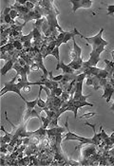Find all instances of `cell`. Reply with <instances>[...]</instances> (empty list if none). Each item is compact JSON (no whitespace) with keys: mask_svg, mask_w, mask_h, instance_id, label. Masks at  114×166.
Segmentation results:
<instances>
[{"mask_svg":"<svg viewBox=\"0 0 114 166\" xmlns=\"http://www.w3.org/2000/svg\"><path fill=\"white\" fill-rule=\"evenodd\" d=\"M32 33H33V40H38V39H42V38L45 36L42 35V31L40 30H38L37 28H33V31H32Z\"/></svg>","mask_w":114,"mask_h":166,"instance_id":"obj_18","label":"cell"},{"mask_svg":"<svg viewBox=\"0 0 114 166\" xmlns=\"http://www.w3.org/2000/svg\"><path fill=\"white\" fill-rule=\"evenodd\" d=\"M27 1H28V0H15V2H17L19 4H22V5H25L27 3Z\"/></svg>","mask_w":114,"mask_h":166,"instance_id":"obj_35","label":"cell"},{"mask_svg":"<svg viewBox=\"0 0 114 166\" xmlns=\"http://www.w3.org/2000/svg\"><path fill=\"white\" fill-rule=\"evenodd\" d=\"M12 44H14L15 49H17V50H22L24 48V45H23V43L20 40H15Z\"/></svg>","mask_w":114,"mask_h":166,"instance_id":"obj_23","label":"cell"},{"mask_svg":"<svg viewBox=\"0 0 114 166\" xmlns=\"http://www.w3.org/2000/svg\"><path fill=\"white\" fill-rule=\"evenodd\" d=\"M9 27H11L10 24H8V23H2V24H1V27H0V32L4 31L7 30Z\"/></svg>","mask_w":114,"mask_h":166,"instance_id":"obj_30","label":"cell"},{"mask_svg":"<svg viewBox=\"0 0 114 166\" xmlns=\"http://www.w3.org/2000/svg\"><path fill=\"white\" fill-rule=\"evenodd\" d=\"M103 32H104V29L102 28L100 30L99 33L96 34L95 36L92 37H85L82 36V38L92 46V50L91 52V58L87 61H84L82 68H86L87 67H96V65L98 64V62L101 60V54L105 50L106 46L108 45V42L105 41L103 39Z\"/></svg>","mask_w":114,"mask_h":166,"instance_id":"obj_1","label":"cell"},{"mask_svg":"<svg viewBox=\"0 0 114 166\" xmlns=\"http://www.w3.org/2000/svg\"><path fill=\"white\" fill-rule=\"evenodd\" d=\"M23 91L25 93H29L31 91V85H26L24 88H23Z\"/></svg>","mask_w":114,"mask_h":166,"instance_id":"obj_34","label":"cell"},{"mask_svg":"<svg viewBox=\"0 0 114 166\" xmlns=\"http://www.w3.org/2000/svg\"><path fill=\"white\" fill-rule=\"evenodd\" d=\"M62 69L63 70V73H70V74H72V73H75L76 71L71 68L69 65H66V64H64L62 61L60 62V65L59 66H56V70L58 69Z\"/></svg>","mask_w":114,"mask_h":166,"instance_id":"obj_13","label":"cell"},{"mask_svg":"<svg viewBox=\"0 0 114 166\" xmlns=\"http://www.w3.org/2000/svg\"><path fill=\"white\" fill-rule=\"evenodd\" d=\"M110 110H111V111H114V103H113V105L110 106Z\"/></svg>","mask_w":114,"mask_h":166,"instance_id":"obj_39","label":"cell"},{"mask_svg":"<svg viewBox=\"0 0 114 166\" xmlns=\"http://www.w3.org/2000/svg\"><path fill=\"white\" fill-rule=\"evenodd\" d=\"M109 139H110V142H111V143L114 145V132L111 134V136H109Z\"/></svg>","mask_w":114,"mask_h":166,"instance_id":"obj_36","label":"cell"},{"mask_svg":"<svg viewBox=\"0 0 114 166\" xmlns=\"http://www.w3.org/2000/svg\"><path fill=\"white\" fill-rule=\"evenodd\" d=\"M5 2H6V3H7V2H8V0H5Z\"/></svg>","mask_w":114,"mask_h":166,"instance_id":"obj_41","label":"cell"},{"mask_svg":"<svg viewBox=\"0 0 114 166\" xmlns=\"http://www.w3.org/2000/svg\"><path fill=\"white\" fill-rule=\"evenodd\" d=\"M108 15H114V5H108Z\"/></svg>","mask_w":114,"mask_h":166,"instance_id":"obj_28","label":"cell"},{"mask_svg":"<svg viewBox=\"0 0 114 166\" xmlns=\"http://www.w3.org/2000/svg\"><path fill=\"white\" fill-rule=\"evenodd\" d=\"M42 17H43L42 15H40L39 14H37L36 11H34V10H30L28 14L22 15V16L20 17V19H23V20H24L23 25H24V26H26V24H27L29 21H31V20H38V19H40V18H42Z\"/></svg>","mask_w":114,"mask_h":166,"instance_id":"obj_7","label":"cell"},{"mask_svg":"<svg viewBox=\"0 0 114 166\" xmlns=\"http://www.w3.org/2000/svg\"><path fill=\"white\" fill-rule=\"evenodd\" d=\"M104 62H105V64L107 65V67H106L105 69L109 72L110 76H112V73H113V71H114V61H109V60H108V59H105Z\"/></svg>","mask_w":114,"mask_h":166,"instance_id":"obj_17","label":"cell"},{"mask_svg":"<svg viewBox=\"0 0 114 166\" xmlns=\"http://www.w3.org/2000/svg\"><path fill=\"white\" fill-rule=\"evenodd\" d=\"M66 33H67V31H62V32H60V33L57 35V38H56L57 47H60V46H61V44H63V40H64V38H65Z\"/></svg>","mask_w":114,"mask_h":166,"instance_id":"obj_19","label":"cell"},{"mask_svg":"<svg viewBox=\"0 0 114 166\" xmlns=\"http://www.w3.org/2000/svg\"><path fill=\"white\" fill-rule=\"evenodd\" d=\"M11 8L16 10L19 12V14L22 15L28 14V12L30 11V10H29L26 6H25V5H22V4H19V3H17V2H15L14 5H11ZM22 15H21V16H22ZM21 16H20V17H21ZM20 17H19V18H20Z\"/></svg>","mask_w":114,"mask_h":166,"instance_id":"obj_11","label":"cell"},{"mask_svg":"<svg viewBox=\"0 0 114 166\" xmlns=\"http://www.w3.org/2000/svg\"><path fill=\"white\" fill-rule=\"evenodd\" d=\"M17 63L19 64L20 66H22V67H25L27 65V63H26V61H25L23 58H21V57H19L18 58V60H17Z\"/></svg>","mask_w":114,"mask_h":166,"instance_id":"obj_33","label":"cell"},{"mask_svg":"<svg viewBox=\"0 0 114 166\" xmlns=\"http://www.w3.org/2000/svg\"><path fill=\"white\" fill-rule=\"evenodd\" d=\"M10 15H11V19H14V20H15V18H17V17L20 16V14H19V12H18L16 10L11 9V12H10Z\"/></svg>","mask_w":114,"mask_h":166,"instance_id":"obj_25","label":"cell"},{"mask_svg":"<svg viewBox=\"0 0 114 166\" xmlns=\"http://www.w3.org/2000/svg\"><path fill=\"white\" fill-rule=\"evenodd\" d=\"M96 115L95 112H88V113H86V114H83L82 116L80 117V119H90V118H92Z\"/></svg>","mask_w":114,"mask_h":166,"instance_id":"obj_26","label":"cell"},{"mask_svg":"<svg viewBox=\"0 0 114 166\" xmlns=\"http://www.w3.org/2000/svg\"><path fill=\"white\" fill-rule=\"evenodd\" d=\"M73 41V50L71 52V58H72V61H78V62H81L83 63V59H82V56H81V53H82V48L76 44V41H75V38L72 39Z\"/></svg>","mask_w":114,"mask_h":166,"instance_id":"obj_6","label":"cell"},{"mask_svg":"<svg viewBox=\"0 0 114 166\" xmlns=\"http://www.w3.org/2000/svg\"><path fill=\"white\" fill-rule=\"evenodd\" d=\"M64 142H68V140H78V142L82 143H87V144H94L95 145V140L93 138H86V137H81L76 135L69 130V132L64 136Z\"/></svg>","mask_w":114,"mask_h":166,"instance_id":"obj_4","label":"cell"},{"mask_svg":"<svg viewBox=\"0 0 114 166\" xmlns=\"http://www.w3.org/2000/svg\"><path fill=\"white\" fill-rule=\"evenodd\" d=\"M41 122H43V126L45 127V128H48L49 127V124L50 122V120L48 118V117H41Z\"/></svg>","mask_w":114,"mask_h":166,"instance_id":"obj_27","label":"cell"},{"mask_svg":"<svg viewBox=\"0 0 114 166\" xmlns=\"http://www.w3.org/2000/svg\"><path fill=\"white\" fill-rule=\"evenodd\" d=\"M16 79H17V75H15V77L12 78L11 81L6 82V83L4 84V86H3L2 89H1V92H0V96L2 97V96H3L5 93H7V92H15V93H16L18 96H20L23 101L26 100V99L23 97V95L21 94V89L24 88L27 85L25 84V83H23V82H18L17 84H15V80H16Z\"/></svg>","mask_w":114,"mask_h":166,"instance_id":"obj_2","label":"cell"},{"mask_svg":"<svg viewBox=\"0 0 114 166\" xmlns=\"http://www.w3.org/2000/svg\"><path fill=\"white\" fill-rule=\"evenodd\" d=\"M25 6H26L30 10H32L35 8V4L32 3V2H31V1H27V3L25 4Z\"/></svg>","mask_w":114,"mask_h":166,"instance_id":"obj_29","label":"cell"},{"mask_svg":"<svg viewBox=\"0 0 114 166\" xmlns=\"http://www.w3.org/2000/svg\"><path fill=\"white\" fill-rule=\"evenodd\" d=\"M37 99L33 100V101H27V100H24L25 104H26V112L32 110L36 106H37Z\"/></svg>","mask_w":114,"mask_h":166,"instance_id":"obj_16","label":"cell"},{"mask_svg":"<svg viewBox=\"0 0 114 166\" xmlns=\"http://www.w3.org/2000/svg\"><path fill=\"white\" fill-rule=\"evenodd\" d=\"M73 106L75 107L76 110H78L79 108L81 107H84V106H94L93 104H91V103H87V101L85 102H80V101H73Z\"/></svg>","mask_w":114,"mask_h":166,"instance_id":"obj_15","label":"cell"},{"mask_svg":"<svg viewBox=\"0 0 114 166\" xmlns=\"http://www.w3.org/2000/svg\"><path fill=\"white\" fill-rule=\"evenodd\" d=\"M50 55H53L55 58H56V60H57V66H59L60 65V55H59V47H56L53 52H52V54Z\"/></svg>","mask_w":114,"mask_h":166,"instance_id":"obj_20","label":"cell"},{"mask_svg":"<svg viewBox=\"0 0 114 166\" xmlns=\"http://www.w3.org/2000/svg\"><path fill=\"white\" fill-rule=\"evenodd\" d=\"M23 156H24V155H23V152H21V153H19V155L17 156V159H18V160H20V159H23V158H24Z\"/></svg>","mask_w":114,"mask_h":166,"instance_id":"obj_37","label":"cell"},{"mask_svg":"<svg viewBox=\"0 0 114 166\" xmlns=\"http://www.w3.org/2000/svg\"><path fill=\"white\" fill-rule=\"evenodd\" d=\"M67 165H81V163L80 162H78V161H74V160H68V161H67Z\"/></svg>","mask_w":114,"mask_h":166,"instance_id":"obj_32","label":"cell"},{"mask_svg":"<svg viewBox=\"0 0 114 166\" xmlns=\"http://www.w3.org/2000/svg\"><path fill=\"white\" fill-rule=\"evenodd\" d=\"M50 1H53V0H50Z\"/></svg>","mask_w":114,"mask_h":166,"instance_id":"obj_42","label":"cell"},{"mask_svg":"<svg viewBox=\"0 0 114 166\" xmlns=\"http://www.w3.org/2000/svg\"><path fill=\"white\" fill-rule=\"evenodd\" d=\"M110 54H111V58H112V60L114 61V49H113L112 52H110Z\"/></svg>","mask_w":114,"mask_h":166,"instance_id":"obj_38","label":"cell"},{"mask_svg":"<svg viewBox=\"0 0 114 166\" xmlns=\"http://www.w3.org/2000/svg\"><path fill=\"white\" fill-rule=\"evenodd\" d=\"M76 35H79V36H83L77 30H76V28L74 27L73 31H67L66 35H65V38H64V40H63V44H66L68 43L70 39H73V38L76 36Z\"/></svg>","mask_w":114,"mask_h":166,"instance_id":"obj_12","label":"cell"},{"mask_svg":"<svg viewBox=\"0 0 114 166\" xmlns=\"http://www.w3.org/2000/svg\"><path fill=\"white\" fill-rule=\"evenodd\" d=\"M104 88V94L102 95V98H106L107 99V103H109L113 94H114V88L112 87L110 82H109V79L108 81V83L106 84V85L103 87Z\"/></svg>","mask_w":114,"mask_h":166,"instance_id":"obj_8","label":"cell"},{"mask_svg":"<svg viewBox=\"0 0 114 166\" xmlns=\"http://www.w3.org/2000/svg\"><path fill=\"white\" fill-rule=\"evenodd\" d=\"M28 40H33V33H32V31L31 33H29L28 35H23V36L20 38V41H21L22 43L26 42V41H28Z\"/></svg>","mask_w":114,"mask_h":166,"instance_id":"obj_21","label":"cell"},{"mask_svg":"<svg viewBox=\"0 0 114 166\" xmlns=\"http://www.w3.org/2000/svg\"><path fill=\"white\" fill-rule=\"evenodd\" d=\"M39 69H40L39 66H38L36 63L33 62V64L31 66V70H32V71H39Z\"/></svg>","mask_w":114,"mask_h":166,"instance_id":"obj_31","label":"cell"},{"mask_svg":"<svg viewBox=\"0 0 114 166\" xmlns=\"http://www.w3.org/2000/svg\"><path fill=\"white\" fill-rule=\"evenodd\" d=\"M78 148H81V157L82 159H88V158H91V156L95 155L96 153L98 152L97 150V146L94 145V144H87V143H82L77 146L75 148L76 149H78Z\"/></svg>","mask_w":114,"mask_h":166,"instance_id":"obj_3","label":"cell"},{"mask_svg":"<svg viewBox=\"0 0 114 166\" xmlns=\"http://www.w3.org/2000/svg\"><path fill=\"white\" fill-rule=\"evenodd\" d=\"M50 92H52L53 95H55V96H57V97H60L61 94H62V92H63V89H62L60 86H58V87L53 89V90H50Z\"/></svg>","mask_w":114,"mask_h":166,"instance_id":"obj_22","label":"cell"},{"mask_svg":"<svg viewBox=\"0 0 114 166\" xmlns=\"http://www.w3.org/2000/svg\"><path fill=\"white\" fill-rule=\"evenodd\" d=\"M66 128H67V127H66ZM66 130L67 129H65L64 127H60V126L53 127V128H47V135H48V138L50 139L53 137H55L58 134H63Z\"/></svg>","mask_w":114,"mask_h":166,"instance_id":"obj_10","label":"cell"},{"mask_svg":"<svg viewBox=\"0 0 114 166\" xmlns=\"http://www.w3.org/2000/svg\"><path fill=\"white\" fill-rule=\"evenodd\" d=\"M43 59H44V58H43L41 52H39V53H37V54L34 56L33 62L36 63L37 65L39 66L40 69H42V71H43V73H44L43 76H45V77H49V71L47 70V68H46L45 66H44V61H43Z\"/></svg>","mask_w":114,"mask_h":166,"instance_id":"obj_9","label":"cell"},{"mask_svg":"<svg viewBox=\"0 0 114 166\" xmlns=\"http://www.w3.org/2000/svg\"><path fill=\"white\" fill-rule=\"evenodd\" d=\"M70 2L72 4V11L76 12L78 9L85 8V9H90L91 8L93 2L91 0H70Z\"/></svg>","mask_w":114,"mask_h":166,"instance_id":"obj_5","label":"cell"},{"mask_svg":"<svg viewBox=\"0 0 114 166\" xmlns=\"http://www.w3.org/2000/svg\"><path fill=\"white\" fill-rule=\"evenodd\" d=\"M111 78H112V79H114V71H113V73H112V76H111Z\"/></svg>","mask_w":114,"mask_h":166,"instance_id":"obj_40","label":"cell"},{"mask_svg":"<svg viewBox=\"0 0 114 166\" xmlns=\"http://www.w3.org/2000/svg\"><path fill=\"white\" fill-rule=\"evenodd\" d=\"M14 65H15V62L12 60H10V61H7V63L4 65V67L1 68V75L4 76L8 73L9 70L14 68Z\"/></svg>","mask_w":114,"mask_h":166,"instance_id":"obj_14","label":"cell"},{"mask_svg":"<svg viewBox=\"0 0 114 166\" xmlns=\"http://www.w3.org/2000/svg\"><path fill=\"white\" fill-rule=\"evenodd\" d=\"M60 98L62 99V101H64V102H65V101H69L70 98V93L68 92V91H64V90H63V92H62Z\"/></svg>","mask_w":114,"mask_h":166,"instance_id":"obj_24","label":"cell"}]
</instances>
